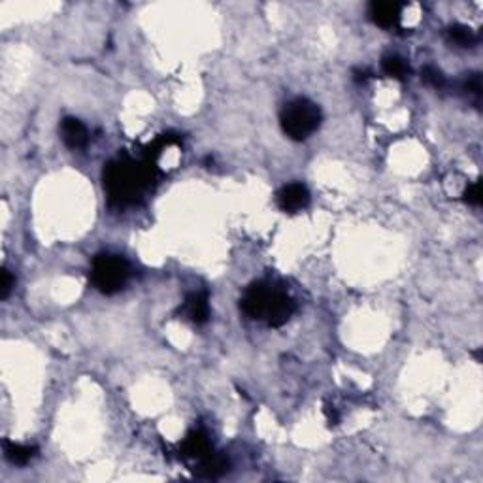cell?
<instances>
[{"label": "cell", "instance_id": "6da1fadb", "mask_svg": "<svg viewBox=\"0 0 483 483\" xmlns=\"http://www.w3.org/2000/svg\"><path fill=\"white\" fill-rule=\"evenodd\" d=\"M155 180V166L151 161L117 159L108 163L104 168V189L108 198L116 206L136 204L143 197V193L151 187Z\"/></svg>", "mask_w": 483, "mask_h": 483}, {"label": "cell", "instance_id": "7a4b0ae2", "mask_svg": "<svg viewBox=\"0 0 483 483\" xmlns=\"http://www.w3.org/2000/svg\"><path fill=\"white\" fill-rule=\"evenodd\" d=\"M242 310L245 315L265 321L268 327H282L295 313V302L280 287L268 282H257L244 293Z\"/></svg>", "mask_w": 483, "mask_h": 483}, {"label": "cell", "instance_id": "3957f363", "mask_svg": "<svg viewBox=\"0 0 483 483\" xmlns=\"http://www.w3.org/2000/svg\"><path fill=\"white\" fill-rule=\"evenodd\" d=\"M323 121L321 108L308 98H295L282 110L280 123L283 133L295 142L308 140Z\"/></svg>", "mask_w": 483, "mask_h": 483}, {"label": "cell", "instance_id": "277c9868", "mask_svg": "<svg viewBox=\"0 0 483 483\" xmlns=\"http://www.w3.org/2000/svg\"><path fill=\"white\" fill-rule=\"evenodd\" d=\"M131 278V266L123 257L112 253L96 255L91 266V282L102 295H116L127 285Z\"/></svg>", "mask_w": 483, "mask_h": 483}, {"label": "cell", "instance_id": "5b68a950", "mask_svg": "<svg viewBox=\"0 0 483 483\" xmlns=\"http://www.w3.org/2000/svg\"><path fill=\"white\" fill-rule=\"evenodd\" d=\"M278 206L282 208L283 212L295 213L300 212L310 204V191L302 183H289L282 187L278 193Z\"/></svg>", "mask_w": 483, "mask_h": 483}, {"label": "cell", "instance_id": "8992f818", "mask_svg": "<svg viewBox=\"0 0 483 483\" xmlns=\"http://www.w3.org/2000/svg\"><path fill=\"white\" fill-rule=\"evenodd\" d=\"M368 17L382 29H393L400 23L402 6L397 2H372L368 8Z\"/></svg>", "mask_w": 483, "mask_h": 483}, {"label": "cell", "instance_id": "52a82bcc", "mask_svg": "<svg viewBox=\"0 0 483 483\" xmlns=\"http://www.w3.org/2000/svg\"><path fill=\"white\" fill-rule=\"evenodd\" d=\"M61 138L64 146L70 149H81L86 148L89 142V131L80 119L76 117H64L61 123Z\"/></svg>", "mask_w": 483, "mask_h": 483}, {"label": "cell", "instance_id": "ba28073f", "mask_svg": "<svg viewBox=\"0 0 483 483\" xmlns=\"http://www.w3.org/2000/svg\"><path fill=\"white\" fill-rule=\"evenodd\" d=\"M181 313L185 315L191 323L195 325H204L210 319V304H208V295L206 293H191L187 295L185 302H183V308Z\"/></svg>", "mask_w": 483, "mask_h": 483}, {"label": "cell", "instance_id": "9c48e42d", "mask_svg": "<svg viewBox=\"0 0 483 483\" xmlns=\"http://www.w3.org/2000/svg\"><path fill=\"white\" fill-rule=\"evenodd\" d=\"M210 452H213L212 446H210V440H208V436L200 430H193L191 434L187 436L185 442H183V446H181V453L183 457H189V459H204Z\"/></svg>", "mask_w": 483, "mask_h": 483}, {"label": "cell", "instance_id": "30bf717a", "mask_svg": "<svg viewBox=\"0 0 483 483\" xmlns=\"http://www.w3.org/2000/svg\"><path fill=\"white\" fill-rule=\"evenodd\" d=\"M228 470V461L223 453L210 452L204 459L198 461V476L204 478H218Z\"/></svg>", "mask_w": 483, "mask_h": 483}, {"label": "cell", "instance_id": "8fae6325", "mask_svg": "<svg viewBox=\"0 0 483 483\" xmlns=\"http://www.w3.org/2000/svg\"><path fill=\"white\" fill-rule=\"evenodd\" d=\"M4 455L11 464L25 467L27 462H31L36 457V447L23 446V444H16V442H4Z\"/></svg>", "mask_w": 483, "mask_h": 483}, {"label": "cell", "instance_id": "7c38bea8", "mask_svg": "<svg viewBox=\"0 0 483 483\" xmlns=\"http://www.w3.org/2000/svg\"><path fill=\"white\" fill-rule=\"evenodd\" d=\"M447 40L459 48H470L476 44V34L470 27H464V25H453V27L447 29Z\"/></svg>", "mask_w": 483, "mask_h": 483}, {"label": "cell", "instance_id": "4fadbf2b", "mask_svg": "<svg viewBox=\"0 0 483 483\" xmlns=\"http://www.w3.org/2000/svg\"><path fill=\"white\" fill-rule=\"evenodd\" d=\"M382 66L383 72H385L389 78H395V80H404L410 72L406 61H404L402 57H398V55H387V57H383Z\"/></svg>", "mask_w": 483, "mask_h": 483}, {"label": "cell", "instance_id": "5bb4252c", "mask_svg": "<svg viewBox=\"0 0 483 483\" xmlns=\"http://www.w3.org/2000/svg\"><path fill=\"white\" fill-rule=\"evenodd\" d=\"M462 197H464V202H468L470 206H482V183L476 181L472 185H468L462 193Z\"/></svg>", "mask_w": 483, "mask_h": 483}, {"label": "cell", "instance_id": "9a60e30c", "mask_svg": "<svg viewBox=\"0 0 483 483\" xmlns=\"http://www.w3.org/2000/svg\"><path fill=\"white\" fill-rule=\"evenodd\" d=\"M423 80L429 83V86L432 87H444V83H446V78H444V74H442L440 70L434 68V66H425L423 68Z\"/></svg>", "mask_w": 483, "mask_h": 483}, {"label": "cell", "instance_id": "2e32d148", "mask_svg": "<svg viewBox=\"0 0 483 483\" xmlns=\"http://www.w3.org/2000/svg\"><path fill=\"white\" fill-rule=\"evenodd\" d=\"M464 91L476 96V98H479V95H482V76L479 74L468 76L467 81H464Z\"/></svg>", "mask_w": 483, "mask_h": 483}, {"label": "cell", "instance_id": "e0dca14e", "mask_svg": "<svg viewBox=\"0 0 483 483\" xmlns=\"http://www.w3.org/2000/svg\"><path fill=\"white\" fill-rule=\"evenodd\" d=\"M11 287H14V278H11V272L8 270V268H2V283H0V298H2V300L8 298Z\"/></svg>", "mask_w": 483, "mask_h": 483}, {"label": "cell", "instance_id": "ac0fdd59", "mask_svg": "<svg viewBox=\"0 0 483 483\" xmlns=\"http://www.w3.org/2000/svg\"><path fill=\"white\" fill-rule=\"evenodd\" d=\"M368 78H370V72H368V70H365V68L353 70V80H355L357 83H365Z\"/></svg>", "mask_w": 483, "mask_h": 483}]
</instances>
